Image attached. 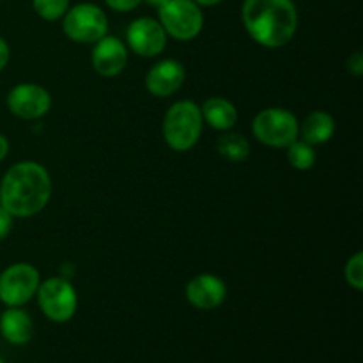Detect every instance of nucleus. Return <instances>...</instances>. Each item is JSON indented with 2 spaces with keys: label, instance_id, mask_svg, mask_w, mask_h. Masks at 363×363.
Masks as SVG:
<instances>
[{
  "label": "nucleus",
  "instance_id": "nucleus-12",
  "mask_svg": "<svg viewBox=\"0 0 363 363\" xmlns=\"http://www.w3.org/2000/svg\"><path fill=\"white\" fill-rule=\"evenodd\" d=\"M91 62L96 73L103 78L119 77L128 64V48L117 35H103L94 43Z\"/></svg>",
  "mask_w": 363,
  "mask_h": 363
},
{
  "label": "nucleus",
  "instance_id": "nucleus-3",
  "mask_svg": "<svg viewBox=\"0 0 363 363\" xmlns=\"http://www.w3.org/2000/svg\"><path fill=\"white\" fill-rule=\"evenodd\" d=\"M204 130L201 105L181 99L169 106L163 117V140L172 151L186 152L199 144Z\"/></svg>",
  "mask_w": 363,
  "mask_h": 363
},
{
  "label": "nucleus",
  "instance_id": "nucleus-11",
  "mask_svg": "<svg viewBox=\"0 0 363 363\" xmlns=\"http://www.w3.org/2000/svg\"><path fill=\"white\" fill-rule=\"evenodd\" d=\"M186 301L197 311H215L227 298V284L213 273L194 277L184 287Z\"/></svg>",
  "mask_w": 363,
  "mask_h": 363
},
{
  "label": "nucleus",
  "instance_id": "nucleus-2",
  "mask_svg": "<svg viewBox=\"0 0 363 363\" xmlns=\"http://www.w3.org/2000/svg\"><path fill=\"white\" fill-rule=\"evenodd\" d=\"M241 21L257 45L275 50L293 41L300 18L293 0H245Z\"/></svg>",
  "mask_w": 363,
  "mask_h": 363
},
{
  "label": "nucleus",
  "instance_id": "nucleus-1",
  "mask_svg": "<svg viewBox=\"0 0 363 363\" xmlns=\"http://www.w3.org/2000/svg\"><path fill=\"white\" fill-rule=\"evenodd\" d=\"M52 190L46 167L32 160L18 162L0 181V206L14 218H32L48 206Z\"/></svg>",
  "mask_w": 363,
  "mask_h": 363
},
{
  "label": "nucleus",
  "instance_id": "nucleus-10",
  "mask_svg": "<svg viewBox=\"0 0 363 363\" xmlns=\"http://www.w3.org/2000/svg\"><path fill=\"white\" fill-rule=\"evenodd\" d=\"M169 35L156 18L142 16L131 21L126 28V43L131 52L144 59H152L165 52Z\"/></svg>",
  "mask_w": 363,
  "mask_h": 363
},
{
  "label": "nucleus",
  "instance_id": "nucleus-26",
  "mask_svg": "<svg viewBox=\"0 0 363 363\" xmlns=\"http://www.w3.org/2000/svg\"><path fill=\"white\" fill-rule=\"evenodd\" d=\"M195 4H199L201 7H215L218 4H222L223 0H194Z\"/></svg>",
  "mask_w": 363,
  "mask_h": 363
},
{
  "label": "nucleus",
  "instance_id": "nucleus-27",
  "mask_svg": "<svg viewBox=\"0 0 363 363\" xmlns=\"http://www.w3.org/2000/svg\"><path fill=\"white\" fill-rule=\"evenodd\" d=\"M142 2H145V4H147V6L156 7V9H158V7H162L163 4L167 2V0H142Z\"/></svg>",
  "mask_w": 363,
  "mask_h": 363
},
{
  "label": "nucleus",
  "instance_id": "nucleus-25",
  "mask_svg": "<svg viewBox=\"0 0 363 363\" xmlns=\"http://www.w3.org/2000/svg\"><path fill=\"white\" fill-rule=\"evenodd\" d=\"M9 149H11L9 138H7L4 133H0V162H4V160L7 158V155H9Z\"/></svg>",
  "mask_w": 363,
  "mask_h": 363
},
{
  "label": "nucleus",
  "instance_id": "nucleus-14",
  "mask_svg": "<svg viewBox=\"0 0 363 363\" xmlns=\"http://www.w3.org/2000/svg\"><path fill=\"white\" fill-rule=\"evenodd\" d=\"M0 333L13 346H25L34 337V321L21 307H7L0 312Z\"/></svg>",
  "mask_w": 363,
  "mask_h": 363
},
{
  "label": "nucleus",
  "instance_id": "nucleus-21",
  "mask_svg": "<svg viewBox=\"0 0 363 363\" xmlns=\"http://www.w3.org/2000/svg\"><path fill=\"white\" fill-rule=\"evenodd\" d=\"M106 6L116 13H131L142 4V0H105Z\"/></svg>",
  "mask_w": 363,
  "mask_h": 363
},
{
  "label": "nucleus",
  "instance_id": "nucleus-23",
  "mask_svg": "<svg viewBox=\"0 0 363 363\" xmlns=\"http://www.w3.org/2000/svg\"><path fill=\"white\" fill-rule=\"evenodd\" d=\"M346 67H347V71L353 74V77H362L363 74V53L354 52L353 55L347 59Z\"/></svg>",
  "mask_w": 363,
  "mask_h": 363
},
{
  "label": "nucleus",
  "instance_id": "nucleus-16",
  "mask_svg": "<svg viewBox=\"0 0 363 363\" xmlns=\"http://www.w3.org/2000/svg\"><path fill=\"white\" fill-rule=\"evenodd\" d=\"M335 130L337 123L332 113L325 112V110H314V112H311L305 117L303 123H300V135H298V138H301V140L315 147V145L326 144V142L332 140Z\"/></svg>",
  "mask_w": 363,
  "mask_h": 363
},
{
  "label": "nucleus",
  "instance_id": "nucleus-7",
  "mask_svg": "<svg viewBox=\"0 0 363 363\" xmlns=\"http://www.w3.org/2000/svg\"><path fill=\"white\" fill-rule=\"evenodd\" d=\"M62 30L73 43L94 45L108 34V18L96 4L82 2L66 11L62 16Z\"/></svg>",
  "mask_w": 363,
  "mask_h": 363
},
{
  "label": "nucleus",
  "instance_id": "nucleus-13",
  "mask_svg": "<svg viewBox=\"0 0 363 363\" xmlns=\"http://www.w3.org/2000/svg\"><path fill=\"white\" fill-rule=\"evenodd\" d=\"M186 71L176 59H163L156 62L145 74V89L155 98H170L184 85Z\"/></svg>",
  "mask_w": 363,
  "mask_h": 363
},
{
  "label": "nucleus",
  "instance_id": "nucleus-24",
  "mask_svg": "<svg viewBox=\"0 0 363 363\" xmlns=\"http://www.w3.org/2000/svg\"><path fill=\"white\" fill-rule=\"evenodd\" d=\"M9 60H11V48H9V45H7L6 39L0 35V73L6 69L7 64H9Z\"/></svg>",
  "mask_w": 363,
  "mask_h": 363
},
{
  "label": "nucleus",
  "instance_id": "nucleus-8",
  "mask_svg": "<svg viewBox=\"0 0 363 363\" xmlns=\"http://www.w3.org/2000/svg\"><path fill=\"white\" fill-rule=\"evenodd\" d=\"M41 275L30 262H14L0 273V301L6 307H23L38 293Z\"/></svg>",
  "mask_w": 363,
  "mask_h": 363
},
{
  "label": "nucleus",
  "instance_id": "nucleus-4",
  "mask_svg": "<svg viewBox=\"0 0 363 363\" xmlns=\"http://www.w3.org/2000/svg\"><path fill=\"white\" fill-rule=\"evenodd\" d=\"M252 133L259 144L272 149H286L300 135V121L291 110L269 106L252 121Z\"/></svg>",
  "mask_w": 363,
  "mask_h": 363
},
{
  "label": "nucleus",
  "instance_id": "nucleus-15",
  "mask_svg": "<svg viewBox=\"0 0 363 363\" xmlns=\"http://www.w3.org/2000/svg\"><path fill=\"white\" fill-rule=\"evenodd\" d=\"M202 119L216 131H230L238 123V108L223 96H211L201 105Z\"/></svg>",
  "mask_w": 363,
  "mask_h": 363
},
{
  "label": "nucleus",
  "instance_id": "nucleus-9",
  "mask_svg": "<svg viewBox=\"0 0 363 363\" xmlns=\"http://www.w3.org/2000/svg\"><path fill=\"white\" fill-rule=\"evenodd\" d=\"M6 103L9 112L18 119L38 121L52 108V94L43 85L23 82L11 89Z\"/></svg>",
  "mask_w": 363,
  "mask_h": 363
},
{
  "label": "nucleus",
  "instance_id": "nucleus-17",
  "mask_svg": "<svg viewBox=\"0 0 363 363\" xmlns=\"http://www.w3.org/2000/svg\"><path fill=\"white\" fill-rule=\"evenodd\" d=\"M216 151L222 158L230 163H243L250 156V142L245 138V135L236 131H225V135L216 142Z\"/></svg>",
  "mask_w": 363,
  "mask_h": 363
},
{
  "label": "nucleus",
  "instance_id": "nucleus-18",
  "mask_svg": "<svg viewBox=\"0 0 363 363\" xmlns=\"http://www.w3.org/2000/svg\"><path fill=\"white\" fill-rule=\"evenodd\" d=\"M286 151L289 165L293 167V169L300 170V172H307V170H311L312 167L315 165V162H318V152H315L314 145L307 144V142L300 140V138H296L293 144L287 145Z\"/></svg>",
  "mask_w": 363,
  "mask_h": 363
},
{
  "label": "nucleus",
  "instance_id": "nucleus-22",
  "mask_svg": "<svg viewBox=\"0 0 363 363\" xmlns=\"http://www.w3.org/2000/svg\"><path fill=\"white\" fill-rule=\"evenodd\" d=\"M13 225H14V216L9 215V213L0 206V241H4L7 236H9L11 230H13Z\"/></svg>",
  "mask_w": 363,
  "mask_h": 363
},
{
  "label": "nucleus",
  "instance_id": "nucleus-28",
  "mask_svg": "<svg viewBox=\"0 0 363 363\" xmlns=\"http://www.w3.org/2000/svg\"><path fill=\"white\" fill-rule=\"evenodd\" d=\"M0 363H6V362H4V360H2V358H0Z\"/></svg>",
  "mask_w": 363,
  "mask_h": 363
},
{
  "label": "nucleus",
  "instance_id": "nucleus-20",
  "mask_svg": "<svg viewBox=\"0 0 363 363\" xmlns=\"http://www.w3.org/2000/svg\"><path fill=\"white\" fill-rule=\"evenodd\" d=\"M344 280L354 291L363 289V254L354 252L344 266Z\"/></svg>",
  "mask_w": 363,
  "mask_h": 363
},
{
  "label": "nucleus",
  "instance_id": "nucleus-19",
  "mask_svg": "<svg viewBox=\"0 0 363 363\" xmlns=\"http://www.w3.org/2000/svg\"><path fill=\"white\" fill-rule=\"evenodd\" d=\"M35 14L45 21L62 20L66 11L69 9V0H32Z\"/></svg>",
  "mask_w": 363,
  "mask_h": 363
},
{
  "label": "nucleus",
  "instance_id": "nucleus-5",
  "mask_svg": "<svg viewBox=\"0 0 363 363\" xmlns=\"http://www.w3.org/2000/svg\"><path fill=\"white\" fill-rule=\"evenodd\" d=\"M38 305L48 321L64 325L71 321L78 311V294L66 277H50L38 287Z\"/></svg>",
  "mask_w": 363,
  "mask_h": 363
},
{
  "label": "nucleus",
  "instance_id": "nucleus-6",
  "mask_svg": "<svg viewBox=\"0 0 363 363\" xmlns=\"http://www.w3.org/2000/svg\"><path fill=\"white\" fill-rule=\"evenodd\" d=\"M158 21L169 38L186 43L204 28V13L194 0H167L158 7Z\"/></svg>",
  "mask_w": 363,
  "mask_h": 363
}]
</instances>
